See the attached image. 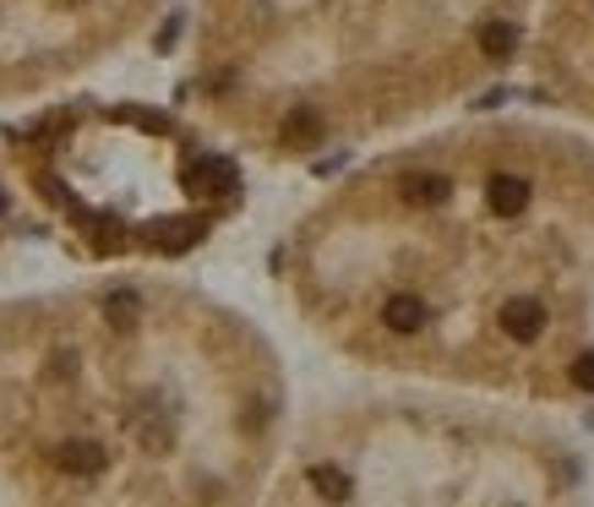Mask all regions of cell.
Returning a JSON list of instances; mask_svg holds the SVG:
<instances>
[{
    "label": "cell",
    "mask_w": 594,
    "mask_h": 507,
    "mask_svg": "<svg viewBox=\"0 0 594 507\" xmlns=\"http://www.w3.org/2000/svg\"><path fill=\"white\" fill-rule=\"evenodd\" d=\"M300 328L360 371L557 409L594 398V143L546 121L415 132L279 246Z\"/></svg>",
    "instance_id": "6da1fadb"
},
{
    "label": "cell",
    "mask_w": 594,
    "mask_h": 507,
    "mask_svg": "<svg viewBox=\"0 0 594 507\" xmlns=\"http://www.w3.org/2000/svg\"><path fill=\"white\" fill-rule=\"evenodd\" d=\"M11 213H16V202H11V185H5V174H0V235H5Z\"/></svg>",
    "instance_id": "ba28073f"
},
{
    "label": "cell",
    "mask_w": 594,
    "mask_h": 507,
    "mask_svg": "<svg viewBox=\"0 0 594 507\" xmlns=\"http://www.w3.org/2000/svg\"><path fill=\"white\" fill-rule=\"evenodd\" d=\"M529 38L546 93L594 126V0H535Z\"/></svg>",
    "instance_id": "52a82bcc"
},
{
    "label": "cell",
    "mask_w": 594,
    "mask_h": 507,
    "mask_svg": "<svg viewBox=\"0 0 594 507\" xmlns=\"http://www.w3.org/2000/svg\"><path fill=\"white\" fill-rule=\"evenodd\" d=\"M284 437L273 338L186 279L0 301V507H257Z\"/></svg>",
    "instance_id": "7a4b0ae2"
},
{
    "label": "cell",
    "mask_w": 594,
    "mask_h": 507,
    "mask_svg": "<svg viewBox=\"0 0 594 507\" xmlns=\"http://www.w3.org/2000/svg\"><path fill=\"white\" fill-rule=\"evenodd\" d=\"M169 0H0V110L104 71L158 27Z\"/></svg>",
    "instance_id": "8992f818"
},
{
    "label": "cell",
    "mask_w": 594,
    "mask_h": 507,
    "mask_svg": "<svg viewBox=\"0 0 594 507\" xmlns=\"http://www.w3.org/2000/svg\"><path fill=\"white\" fill-rule=\"evenodd\" d=\"M535 0H191V121L229 154L311 165L399 143L518 60Z\"/></svg>",
    "instance_id": "3957f363"
},
{
    "label": "cell",
    "mask_w": 594,
    "mask_h": 507,
    "mask_svg": "<svg viewBox=\"0 0 594 507\" xmlns=\"http://www.w3.org/2000/svg\"><path fill=\"white\" fill-rule=\"evenodd\" d=\"M11 202L88 262H169L213 240L246 180L191 115L137 99L44 104L0 143Z\"/></svg>",
    "instance_id": "5b68a950"
},
{
    "label": "cell",
    "mask_w": 594,
    "mask_h": 507,
    "mask_svg": "<svg viewBox=\"0 0 594 507\" xmlns=\"http://www.w3.org/2000/svg\"><path fill=\"white\" fill-rule=\"evenodd\" d=\"M257 507H584V464L535 409L371 393L290 420Z\"/></svg>",
    "instance_id": "277c9868"
}]
</instances>
